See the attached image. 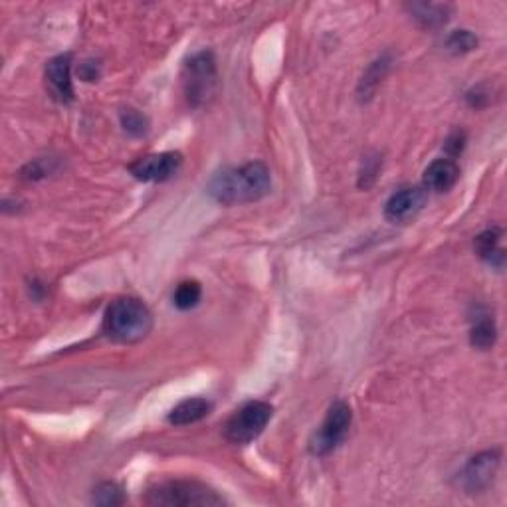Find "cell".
I'll return each mask as SVG.
<instances>
[{"instance_id":"cell-12","label":"cell","mask_w":507,"mask_h":507,"mask_svg":"<svg viewBox=\"0 0 507 507\" xmlns=\"http://www.w3.org/2000/svg\"><path fill=\"white\" fill-rule=\"evenodd\" d=\"M210 410H213V402L207 399H187L176 404V407L168 412V422L175 426H189L194 422H200L202 418H207Z\"/></svg>"},{"instance_id":"cell-8","label":"cell","mask_w":507,"mask_h":507,"mask_svg":"<svg viewBox=\"0 0 507 507\" xmlns=\"http://www.w3.org/2000/svg\"><path fill=\"white\" fill-rule=\"evenodd\" d=\"M500 460L502 456L497 450H488L474 456L460 474V486L466 489L468 494L484 492L495 478V472L500 468Z\"/></svg>"},{"instance_id":"cell-4","label":"cell","mask_w":507,"mask_h":507,"mask_svg":"<svg viewBox=\"0 0 507 507\" xmlns=\"http://www.w3.org/2000/svg\"><path fill=\"white\" fill-rule=\"evenodd\" d=\"M274 417V407L264 401H250L226 422L224 434L232 444H250L264 433Z\"/></svg>"},{"instance_id":"cell-1","label":"cell","mask_w":507,"mask_h":507,"mask_svg":"<svg viewBox=\"0 0 507 507\" xmlns=\"http://www.w3.org/2000/svg\"><path fill=\"white\" fill-rule=\"evenodd\" d=\"M272 189V175L261 160L218 171L208 183V194L218 205H246L264 199Z\"/></svg>"},{"instance_id":"cell-5","label":"cell","mask_w":507,"mask_h":507,"mask_svg":"<svg viewBox=\"0 0 507 507\" xmlns=\"http://www.w3.org/2000/svg\"><path fill=\"white\" fill-rule=\"evenodd\" d=\"M216 78V60L210 52H200L192 56L191 60L184 64L183 88L184 96H187L192 107H200L207 104L208 98L214 94Z\"/></svg>"},{"instance_id":"cell-15","label":"cell","mask_w":507,"mask_h":507,"mask_svg":"<svg viewBox=\"0 0 507 507\" xmlns=\"http://www.w3.org/2000/svg\"><path fill=\"white\" fill-rule=\"evenodd\" d=\"M495 341H497L495 321L489 316L480 317L474 324V327H472V333H470L472 347H476L480 351H488L494 347Z\"/></svg>"},{"instance_id":"cell-18","label":"cell","mask_w":507,"mask_h":507,"mask_svg":"<svg viewBox=\"0 0 507 507\" xmlns=\"http://www.w3.org/2000/svg\"><path fill=\"white\" fill-rule=\"evenodd\" d=\"M446 48L454 54H466L478 48V38L470 30H456L448 36Z\"/></svg>"},{"instance_id":"cell-10","label":"cell","mask_w":507,"mask_h":507,"mask_svg":"<svg viewBox=\"0 0 507 507\" xmlns=\"http://www.w3.org/2000/svg\"><path fill=\"white\" fill-rule=\"evenodd\" d=\"M46 88L58 104H72L74 82H72V54L56 56L46 66Z\"/></svg>"},{"instance_id":"cell-2","label":"cell","mask_w":507,"mask_h":507,"mask_svg":"<svg viewBox=\"0 0 507 507\" xmlns=\"http://www.w3.org/2000/svg\"><path fill=\"white\" fill-rule=\"evenodd\" d=\"M151 329L153 314L137 298H117L105 311L104 332L115 343H139L151 333Z\"/></svg>"},{"instance_id":"cell-17","label":"cell","mask_w":507,"mask_h":507,"mask_svg":"<svg viewBox=\"0 0 507 507\" xmlns=\"http://www.w3.org/2000/svg\"><path fill=\"white\" fill-rule=\"evenodd\" d=\"M125 502L123 488L115 481H104L94 489V503L104 505V507H115L121 505Z\"/></svg>"},{"instance_id":"cell-14","label":"cell","mask_w":507,"mask_h":507,"mask_svg":"<svg viewBox=\"0 0 507 507\" xmlns=\"http://www.w3.org/2000/svg\"><path fill=\"white\" fill-rule=\"evenodd\" d=\"M412 19L425 28H438L448 22L450 6L448 4H434V3H412L409 4Z\"/></svg>"},{"instance_id":"cell-21","label":"cell","mask_w":507,"mask_h":507,"mask_svg":"<svg viewBox=\"0 0 507 507\" xmlns=\"http://www.w3.org/2000/svg\"><path fill=\"white\" fill-rule=\"evenodd\" d=\"M464 149V133H454L446 143V151H450L452 155H460Z\"/></svg>"},{"instance_id":"cell-19","label":"cell","mask_w":507,"mask_h":507,"mask_svg":"<svg viewBox=\"0 0 507 507\" xmlns=\"http://www.w3.org/2000/svg\"><path fill=\"white\" fill-rule=\"evenodd\" d=\"M386 62L385 60H378V62H375L373 66H370V70H369V74L365 75V78H363V83H361V98H370V94H373L375 91V88H377V83H378V80L383 78L385 75V70H386Z\"/></svg>"},{"instance_id":"cell-20","label":"cell","mask_w":507,"mask_h":507,"mask_svg":"<svg viewBox=\"0 0 507 507\" xmlns=\"http://www.w3.org/2000/svg\"><path fill=\"white\" fill-rule=\"evenodd\" d=\"M121 125L127 133L131 135H145L147 133V120L145 115H141L135 109H125L121 113Z\"/></svg>"},{"instance_id":"cell-7","label":"cell","mask_w":507,"mask_h":507,"mask_svg":"<svg viewBox=\"0 0 507 507\" xmlns=\"http://www.w3.org/2000/svg\"><path fill=\"white\" fill-rule=\"evenodd\" d=\"M181 165H183L181 153L167 151V153H155L137 159L129 167V171L135 179L143 183H165L179 173Z\"/></svg>"},{"instance_id":"cell-9","label":"cell","mask_w":507,"mask_h":507,"mask_svg":"<svg viewBox=\"0 0 507 507\" xmlns=\"http://www.w3.org/2000/svg\"><path fill=\"white\" fill-rule=\"evenodd\" d=\"M426 189L425 187H407L394 192L385 205V216L393 224H407L418 216V213L426 205Z\"/></svg>"},{"instance_id":"cell-13","label":"cell","mask_w":507,"mask_h":507,"mask_svg":"<svg viewBox=\"0 0 507 507\" xmlns=\"http://www.w3.org/2000/svg\"><path fill=\"white\" fill-rule=\"evenodd\" d=\"M502 236H503V230L502 228H488V230L481 232L476 242H474V248L478 252V256L481 260H486L488 264H492L495 268H502L503 266V250L500 246V242H502Z\"/></svg>"},{"instance_id":"cell-6","label":"cell","mask_w":507,"mask_h":507,"mask_svg":"<svg viewBox=\"0 0 507 507\" xmlns=\"http://www.w3.org/2000/svg\"><path fill=\"white\" fill-rule=\"evenodd\" d=\"M353 422V412L347 402L337 401L332 404V409L327 410V417L324 425L317 433L311 436L309 441V452L314 456H327L332 454L337 446L345 442V438L349 434Z\"/></svg>"},{"instance_id":"cell-16","label":"cell","mask_w":507,"mask_h":507,"mask_svg":"<svg viewBox=\"0 0 507 507\" xmlns=\"http://www.w3.org/2000/svg\"><path fill=\"white\" fill-rule=\"evenodd\" d=\"M202 298V287L199 282L194 280H187V282H181L176 285V290L173 293V303L176 309L181 311H189L194 309L200 303Z\"/></svg>"},{"instance_id":"cell-3","label":"cell","mask_w":507,"mask_h":507,"mask_svg":"<svg viewBox=\"0 0 507 507\" xmlns=\"http://www.w3.org/2000/svg\"><path fill=\"white\" fill-rule=\"evenodd\" d=\"M145 503L149 505H167V507H191V505H222L224 497L218 495L199 481H165L151 488L145 495Z\"/></svg>"},{"instance_id":"cell-11","label":"cell","mask_w":507,"mask_h":507,"mask_svg":"<svg viewBox=\"0 0 507 507\" xmlns=\"http://www.w3.org/2000/svg\"><path fill=\"white\" fill-rule=\"evenodd\" d=\"M460 179V167L454 159H436L425 171V189L434 192L450 191Z\"/></svg>"}]
</instances>
